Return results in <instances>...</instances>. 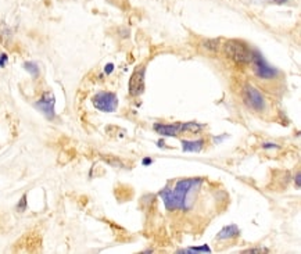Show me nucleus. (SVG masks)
I'll return each instance as SVG.
<instances>
[{
	"label": "nucleus",
	"mask_w": 301,
	"mask_h": 254,
	"mask_svg": "<svg viewBox=\"0 0 301 254\" xmlns=\"http://www.w3.org/2000/svg\"><path fill=\"white\" fill-rule=\"evenodd\" d=\"M178 253H183V254H189V253H211V249L206 246V244H203L202 247H189V249H182L178 250Z\"/></svg>",
	"instance_id": "12"
},
{
	"label": "nucleus",
	"mask_w": 301,
	"mask_h": 254,
	"mask_svg": "<svg viewBox=\"0 0 301 254\" xmlns=\"http://www.w3.org/2000/svg\"><path fill=\"white\" fill-rule=\"evenodd\" d=\"M203 178H189V180L178 181L173 188H164L158 196L164 201V206L168 211H188L192 207L190 194L197 192L203 185Z\"/></svg>",
	"instance_id": "1"
},
{
	"label": "nucleus",
	"mask_w": 301,
	"mask_h": 254,
	"mask_svg": "<svg viewBox=\"0 0 301 254\" xmlns=\"http://www.w3.org/2000/svg\"><path fill=\"white\" fill-rule=\"evenodd\" d=\"M240 235V230L237 228L236 225H228L225 228L219 231V234L217 235L218 240H229V239H235Z\"/></svg>",
	"instance_id": "9"
},
{
	"label": "nucleus",
	"mask_w": 301,
	"mask_h": 254,
	"mask_svg": "<svg viewBox=\"0 0 301 254\" xmlns=\"http://www.w3.org/2000/svg\"><path fill=\"white\" fill-rule=\"evenodd\" d=\"M294 181H296V188H297V189H300V188H301V184H300V172H297L296 178H294Z\"/></svg>",
	"instance_id": "22"
},
{
	"label": "nucleus",
	"mask_w": 301,
	"mask_h": 254,
	"mask_svg": "<svg viewBox=\"0 0 301 254\" xmlns=\"http://www.w3.org/2000/svg\"><path fill=\"white\" fill-rule=\"evenodd\" d=\"M113 71H114V64H111V63H109V64L104 67V72H106V74H111Z\"/></svg>",
	"instance_id": "21"
},
{
	"label": "nucleus",
	"mask_w": 301,
	"mask_h": 254,
	"mask_svg": "<svg viewBox=\"0 0 301 254\" xmlns=\"http://www.w3.org/2000/svg\"><path fill=\"white\" fill-rule=\"evenodd\" d=\"M242 97L244 105L248 109L254 110L257 113H261L265 109V97L260 90L257 89L256 86L247 84L242 90Z\"/></svg>",
	"instance_id": "4"
},
{
	"label": "nucleus",
	"mask_w": 301,
	"mask_h": 254,
	"mask_svg": "<svg viewBox=\"0 0 301 254\" xmlns=\"http://www.w3.org/2000/svg\"><path fill=\"white\" fill-rule=\"evenodd\" d=\"M204 140L197 139V140H182V150L186 151V153H198L202 151L203 147H204Z\"/></svg>",
	"instance_id": "10"
},
{
	"label": "nucleus",
	"mask_w": 301,
	"mask_h": 254,
	"mask_svg": "<svg viewBox=\"0 0 301 254\" xmlns=\"http://www.w3.org/2000/svg\"><path fill=\"white\" fill-rule=\"evenodd\" d=\"M268 249H247L243 253H268Z\"/></svg>",
	"instance_id": "19"
},
{
	"label": "nucleus",
	"mask_w": 301,
	"mask_h": 254,
	"mask_svg": "<svg viewBox=\"0 0 301 254\" xmlns=\"http://www.w3.org/2000/svg\"><path fill=\"white\" fill-rule=\"evenodd\" d=\"M144 90V67L136 68L129 78V95L140 96Z\"/></svg>",
	"instance_id": "7"
},
{
	"label": "nucleus",
	"mask_w": 301,
	"mask_h": 254,
	"mask_svg": "<svg viewBox=\"0 0 301 254\" xmlns=\"http://www.w3.org/2000/svg\"><path fill=\"white\" fill-rule=\"evenodd\" d=\"M153 163V160L152 159H148V157H146V159H143V161H142V164L143 165H150Z\"/></svg>",
	"instance_id": "23"
},
{
	"label": "nucleus",
	"mask_w": 301,
	"mask_h": 254,
	"mask_svg": "<svg viewBox=\"0 0 301 254\" xmlns=\"http://www.w3.org/2000/svg\"><path fill=\"white\" fill-rule=\"evenodd\" d=\"M92 103L102 113H113L118 107V97L113 92H100L93 96Z\"/></svg>",
	"instance_id": "5"
},
{
	"label": "nucleus",
	"mask_w": 301,
	"mask_h": 254,
	"mask_svg": "<svg viewBox=\"0 0 301 254\" xmlns=\"http://www.w3.org/2000/svg\"><path fill=\"white\" fill-rule=\"evenodd\" d=\"M55 95H53L52 92H45V93L42 95V97L35 103V107L39 110L40 113L45 115L46 118L53 120V118H55Z\"/></svg>",
	"instance_id": "6"
},
{
	"label": "nucleus",
	"mask_w": 301,
	"mask_h": 254,
	"mask_svg": "<svg viewBox=\"0 0 301 254\" xmlns=\"http://www.w3.org/2000/svg\"><path fill=\"white\" fill-rule=\"evenodd\" d=\"M203 46L206 47L207 50H210V52H218V49H219V39H207L203 42Z\"/></svg>",
	"instance_id": "15"
},
{
	"label": "nucleus",
	"mask_w": 301,
	"mask_h": 254,
	"mask_svg": "<svg viewBox=\"0 0 301 254\" xmlns=\"http://www.w3.org/2000/svg\"><path fill=\"white\" fill-rule=\"evenodd\" d=\"M253 64V70L256 72V75L258 78H261V80H273V78H277L278 75V70L275 67H272L269 63H268L260 52H257L254 50L252 55V61H250Z\"/></svg>",
	"instance_id": "3"
},
{
	"label": "nucleus",
	"mask_w": 301,
	"mask_h": 254,
	"mask_svg": "<svg viewBox=\"0 0 301 254\" xmlns=\"http://www.w3.org/2000/svg\"><path fill=\"white\" fill-rule=\"evenodd\" d=\"M223 53L229 60L240 65H246L252 61L253 52L242 40L231 39L223 43Z\"/></svg>",
	"instance_id": "2"
},
{
	"label": "nucleus",
	"mask_w": 301,
	"mask_h": 254,
	"mask_svg": "<svg viewBox=\"0 0 301 254\" xmlns=\"http://www.w3.org/2000/svg\"><path fill=\"white\" fill-rule=\"evenodd\" d=\"M7 61H9V56L6 55V53H2V55H0V68L6 67Z\"/></svg>",
	"instance_id": "17"
},
{
	"label": "nucleus",
	"mask_w": 301,
	"mask_h": 254,
	"mask_svg": "<svg viewBox=\"0 0 301 254\" xmlns=\"http://www.w3.org/2000/svg\"><path fill=\"white\" fill-rule=\"evenodd\" d=\"M273 2H275L277 5H283V3H286L287 0H273Z\"/></svg>",
	"instance_id": "24"
},
{
	"label": "nucleus",
	"mask_w": 301,
	"mask_h": 254,
	"mask_svg": "<svg viewBox=\"0 0 301 254\" xmlns=\"http://www.w3.org/2000/svg\"><path fill=\"white\" fill-rule=\"evenodd\" d=\"M262 149H265V150L279 149V145H277V143H272V142H267V143H262Z\"/></svg>",
	"instance_id": "18"
},
{
	"label": "nucleus",
	"mask_w": 301,
	"mask_h": 254,
	"mask_svg": "<svg viewBox=\"0 0 301 254\" xmlns=\"http://www.w3.org/2000/svg\"><path fill=\"white\" fill-rule=\"evenodd\" d=\"M153 130L163 136H177L182 134V122L179 124H154Z\"/></svg>",
	"instance_id": "8"
},
{
	"label": "nucleus",
	"mask_w": 301,
	"mask_h": 254,
	"mask_svg": "<svg viewBox=\"0 0 301 254\" xmlns=\"http://www.w3.org/2000/svg\"><path fill=\"white\" fill-rule=\"evenodd\" d=\"M27 209V196H22V197H21V200H20V205L17 206V210H18V211H24V210Z\"/></svg>",
	"instance_id": "16"
},
{
	"label": "nucleus",
	"mask_w": 301,
	"mask_h": 254,
	"mask_svg": "<svg viewBox=\"0 0 301 254\" xmlns=\"http://www.w3.org/2000/svg\"><path fill=\"white\" fill-rule=\"evenodd\" d=\"M227 139V135H222V136H214V138H212V142H214V143H215V145H219V143H221V142H222V140H225Z\"/></svg>",
	"instance_id": "20"
},
{
	"label": "nucleus",
	"mask_w": 301,
	"mask_h": 254,
	"mask_svg": "<svg viewBox=\"0 0 301 254\" xmlns=\"http://www.w3.org/2000/svg\"><path fill=\"white\" fill-rule=\"evenodd\" d=\"M11 38V30L6 24L0 25V40L3 43H7Z\"/></svg>",
	"instance_id": "14"
},
{
	"label": "nucleus",
	"mask_w": 301,
	"mask_h": 254,
	"mask_svg": "<svg viewBox=\"0 0 301 254\" xmlns=\"http://www.w3.org/2000/svg\"><path fill=\"white\" fill-rule=\"evenodd\" d=\"M24 68L25 71H28L34 78H38V77H39V67H38V64L34 63V61H27V63H24Z\"/></svg>",
	"instance_id": "13"
},
{
	"label": "nucleus",
	"mask_w": 301,
	"mask_h": 254,
	"mask_svg": "<svg viewBox=\"0 0 301 254\" xmlns=\"http://www.w3.org/2000/svg\"><path fill=\"white\" fill-rule=\"evenodd\" d=\"M204 126L197 122H182V132H190V134H197Z\"/></svg>",
	"instance_id": "11"
}]
</instances>
